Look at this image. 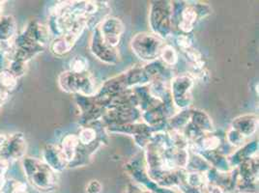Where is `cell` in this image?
Returning <instances> with one entry per match:
<instances>
[{"instance_id": "ffe728a7", "label": "cell", "mask_w": 259, "mask_h": 193, "mask_svg": "<svg viewBox=\"0 0 259 193\" xmlns=\"http://www.w3.org/2000/svg\"><path fill=\"white\" fill-rule=\"evenodd\" d=\"M245 138L240 132H238L236 129H228L227 133V141L228 144H230L233 147H240L243 145Z\"/></svg>"}, {"instance_id": "30bf717a", "label": "cell", "mask_w": 259, "mask_h": 193, "mask_svg": "<svg viewBox=\"0 0 259 193\" xmlns=\"http://www.w3.org/2000/svg\"><path fill=\"white\" fill-rule=\"evenodd\" d=\"M90 50L93 55H95L99 60L107 64H116L119 61L120 56L117 50L111 47L104 41L98 26L94 29L91 37Z\"/></svg>"}, {"instance_id": "6da1fadb", "label": "cell", "mask_w": 259, "mask_h": 193, "mask_svg": "<svg viewBox=\"0 0 259 193\" xmlns=\"http://www.w3.org/2000/svg\"><path fill=\"white\" fill-rule=\"evenodd\" d=\"M49 39V29L43 23L38 21L28 22L14 40L10 62L19 61L27 64L36 55L43 53Z\"/></svg>"}, {"instance_id": "2e32d148", "label": "cell", "mask_w": 259, "mask_h": 193, "mask_svg": "<svg viewBox=\"0 0 259 193\" xmlns=\"http://www.w3.org/2000/svg\"><path fill=\"white\" fill-rule=\"evenodd\" d=\"M18 79L8 69H0V89L11 94L18 86Z\"/></svg>"}, {"instance_id": "8fae6325", "label": "cell", "mask_w": 259, "mask_h": 193, "mask_svg": "<svg viewBox=\"0 0 259 193\" xmlns=\"http://www.w3.org/2000/svg\"><path fill=\"white\" fill-rule=\"evenodd\" d=\"M104 41L111 47L116 49L124 32V24L117 18H106L98 26Z\"/></svg>"}, {"instance_id": "7c38bea8", "label": "cell", "mask_w": 259, "mask_h": 193, "mask_svg": "<svg viewBox=\"0 0 259 193\" xmlns=\"http://www.w3.org/2000/svg\"><path fill=\"white\" fill-rule=\"evenodd\" d=\"M43 161L47 163L55 173L64 171L68 167V161L60 146L47 144L43 149Z\"/></svg>"}, {"instance_id": "9c48e42d", "label": "cell", "mask_w": 259, "mask_h": 193, "mask_svg": "<svg viewBox=\"0 0 259 193\" xmlns=\"http://www.w3.org/2000/svg\"><path fill=\"white\" fill-rule=\"evenodd\" d=\"M194 77L190 75H181L171 78L170 94L173 105L180 109H187L193 102Z\"/></svg>"}, {"instance_id": "d6986e66", "label": "cell", "mask_w": 259, "mask_h": 193, "mask_svg": "<svg viewBox=\"0 0 259 193\" xmlns=\"http://www.w3.org/2000/svg\"><path fill=\"white\" fill-rule=\"evenodd\" d=\"M88 68V61L87 58L80 55H76L71 61H70V72L76 73V74H81L87 72Z\"/></svg>"}, {"instance_id": "e0dca14e", "label": "cell", "mask_w": 259, "mask_h": 193, "mask_svg": "<svg viewBox=\"0 0 259 193\" xmlns=\"http://www.w3.org/2000/svg\"><path fill=\"white\" fill-rule=\"evenodd\" d=\"M98 132L96 129L92 127H83L80 129L77 137L83 146H92L94 144L101 143V141L98 139Z\"/></svg>"}, {"instance_id": "cb8c5ba5", "label": "cell", "mask_w": 259, "mask_h": 193, "mask_svg": "<svg viewBox=\"0 0 259 193\" xmlns=\"http://www.w3.org/2000/svg\"><path fill=\"white\" fill-rule=\"evenodd\" d=\"M9 96H10V94H8L7 92L0 89V109L2 108L3 104L8 100Z\"/></svg>"}, {"instance_id": "7a4b0ae2", "label": "cell", "mask_w": 259, "mask_h": 193, "mask_svg": "<svg viewBox=\"0 0 259 193\" xmlns=\"http://www.w3.org/2000/svg\"><path fill=\"white\" fill-rule=\"evenodd\" d=\"M22 169L29 183L39 191H54L56 186V173L42 160L24 157L22 161Z\"/></svg>"}, {"instance_id": "5b68a950", "label": "cell", "mask_w": 259, "mask_h": 193, "mask_svg": "<svg viewBox=\"0 0 259 193\" xmlns=\"http://www.w3.org/2000/svg\"><path fill=\"white\" fill-rule=\"evenodd\" d=\"M58 85L67 93L79 96H92L96 95L95 81L87 72L76 74L70 71L61 73L58 76Z\"/></svg>"}, {"instance_id": "277c9868", "label": "cell", "mask_w": 259, "mask_h": 193, "mask_svg": "<svg viewBox=\"0 0 259 193\" xmlns=\"http://www.w3.org/2000/svg\"><path fill=\"white\" fill-rule=\"evenodd\" d=\"M172 2L158 1L150 6L149 22L152 31L162 40L172 34Z\"/></svg>"}, {"instance_id": "484cf974", "label": "cell", "mask_w": 259, "mask_h": 193, "mask_svg": "<svg viewBox=\"0 0 259 193\" xmlns=\"http://www.w3.org/2000/svg\"><path fill=\"white\" fill-rule=\"evenodd\" d=\"M4 3H5V1H0V14H1V12H2V8H3Z\"/></svg>"}, {"instance_id": "3957f363", "label": "cell", "mask_w": 259, "mask_h": 193, "mask_svg": "<svg viewBox=\"0 0 259 193\" xmlns=\"http://www.w3.org/2000/svg\"><path fill=\"white\" fill-rule=\"evenodd\" d=\"M26 148V139L22 132L0 131V168L7 170L14 162L23 159Z\"/></svg>"}, {"instance_id": "9a60e30c", "label": "cell", "mask_w": 259, "mask_h": 193, "mask_svg": "<svg viewBox=\"0 0 259 193\" xmlns=\"http://www.w3.org/2000/svg\"><path fill=\"white\" fill-rule=\"evenodd\" d=\"M190 123L202 133H212L214 126L211 118L201 110H191Z\"/></svg>"}, {"instance_id": "52a82bcc", "label": "cell", "mask_w": 259, "mask_h": 193, "mask_svg": "<svg viewBox=\"0 0 259 193\" xmlns=\"http://www.w3.org/2000/svg\"><path fill=\"white\" fill-rule=\"evenodd\" d=\"M164 43L162 40L150 33H139L131 41V47L140 59L153 62L160 57Z\"/></svg>"}, {"instance_id": "ba28073f", "label": "cell", "mask_w": 259, "mask_h": 193, "mask_svg": "<svg viewBox=\"0 0 259 193\" xmlns=\"http://www.w3.org/2000/svg\"><path fill=\"white\" fill-rule=\"evenodd\" d=\"M88 26V18L83 17L75 22V24L66 32L56 37L50 45V50L55 56H63L69 54L74 45L76 44V41L79 39L81 34L85 30Z\"/></svg>"}, {"instance_id": "4fadbf2b", "label": "cell", "mask_w": 259, "mask_h": 193, "mask_svg": "<svg viewBox=\"0 0 259 193\" xmlns=\"http://www.w3.org/2000/svg\"><path fill=\"white\" fill-rule=\"evenodd\" d=\"M258 118L252 114H246L234 119L232 129H236L244 137L251 136L257 129Z\"/></svg>"}, {"instance_id": "44dd1931", "label": "cell", "mask_w": 259, "mask_h": 193, "mask_svg": "<svg viewBox=\"0 0 259 193\" xmlns=\"http://www.w3.org/2000/svg\"><path fill=\"white\" fill-rule=\"evenodd\" d=\"M176 43L182 53L193 46V41L188 34H179L176 37Z\"/></svg>"}, {"instance_id": "603a6c76", "label": "cell", "mask_w": 259, "mask_h": 193, "mask_svg": "<svg viewBox=\"0 0 259 193\" xmlns=\"http://www.w3.org/2000/svg\"><path fill=\"white\" fill-rule=\"evenodd\" d=\"M12 193H26V185L24 183H17Z\"/></svg>"}, {"instance_id": "8992f818", "label": "cell", "mask_w": 259, "mask_h": 193, "mask_svg": "<svg viewBox=\"0 0 259 193\" xmlns=\"http://www.w3.org/2000/svg\"><path fill=\"white\" fill-rule=\"evenodd\" d=\"M179 13L173 11L172 22H177V27L182 34H189L194 30L197 20L202 19L211 13V9L206 4H180L177 5ZM173 9V8H172Z\"/></svg>"}, {"instance_id": "7402d4cb", "label": "cell", "mask_w": 259, "mask_h": 193, "mask_svg": "<svg viewBox=\"0 0 259 193\" xmlns=\"http://www.w3.org/2000/svg\"><path fill=\"white\" fill-rule=\"evenodd\" d=\"M102 190V185L98 181H91L87 184V193H100Z\"/></svg>"}, {"instance_id": "ac0fdd59", "label": "cell", "mask_w": 259, "mask_h": 193, "mask_svg": "<svg viewBox=\"0 0 259 193\" xmlns=\"http://www.w3.org/2000/svg\"><path fill=\"white\" fill-rule=\"evenodd\" d=\"M160 57L162 59V63L167 67L174 66L178 62V53L170 44H163Z\"/></svg>"}, {"instance_id": "5bb4252c", "label": "cell", "mask_w": 259, "mask_h": 193, "mask_svg": "<svg viewBox=\"0 0 259 193\" xmlns=\"http://www.w3.org/2000/svg\"><path fill=\"white\" fill-rule=\"evenodd\" d=\"M79 147L80 142L76 134H68L62 140L60 148L64 154L66 160L68 161V166H70L76 160L78 155Z\"/></svg>"}, {"instance_id": "d4e9b609", "label": "cell", "mask_w": 259, "mask_h": 193, "mask_svg": "<svg viewBox=\"0 0 259 193\" xmlns=\"http://www.w3.org/2000/svg\"><path fill=\"white\" fill-rule=\"evenodd\" d=\"M5 169H2L0 168V191L3 189V186H4V183H5Z\"/></svg>"}]
</instances>
